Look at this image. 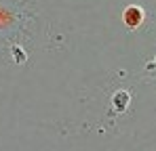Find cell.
Segmentation results:
<instances>
[{
	"label": "cell",
	"instance_id": "6da1fadb",
	"mask_svg": "<svg viewBox=\"0 0 156 151\" xmlns=\"http://www.w3.org/2000/svg\"><path fill=\"white\" fill-rule=\"evenodd\" d=\"M144 21V11L139 8V6H129L127 11H125V23L127 27H137V25Z\"/></svg>",
	"mask_w": 156,
	"mask_h": 151
}]
</instances>
